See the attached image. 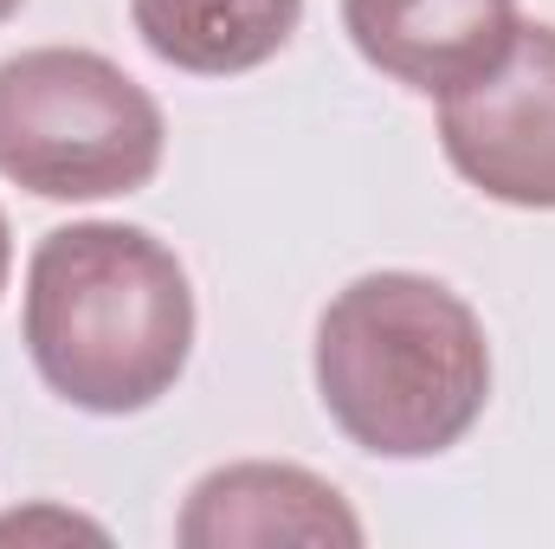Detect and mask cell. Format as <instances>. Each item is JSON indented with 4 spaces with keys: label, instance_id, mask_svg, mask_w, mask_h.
Listing matches in <instances>:
<instances>
[{
    "label": "cell",
    "instance_id": "obj_7",
    "mask_svg": "<svg viewBox=\"0 0 555 549\" xmlns=\"http://www.w3.org/2000/svg\"><path fill=\"white\" fill-rule=\"evenodd\" d=\"M142 46L194 78H240L278 59L304 20V0H130Z\"/></svg>",
    "mask_w": 555,
    "mask_h": 549
},
{
    "label": "cell",
    "instance_id": "obj_1",
    "mask_svg": "<svg viewBox=\"0 0 555 549\" xmlns=\"http://www.w3.org/2000/svg\"><path fill=\"white\" fill-rule=\"evenodd\" d=\"M20 330L59 401L124 420L181 382L194 356V284L149 227L72 220L26 259Z\"/></svg>",
    "mask_w": 555,
    "mask_h": 549
},
{
    "label": "cell",
    "instance_id": "obj_4",
    "mask_svg": "<svg viewBox=\"0 0 555 549\" xmlns=\"http://www.w3.org/2000/svg\"><path fill=\"white\" fill-rule=\"evenodd\" d=\"M439 149L485 201L555 214V26H517L491 72L439 98Z\"/></svg>",
    "mask_w": 555,
    "mask_h": 549
},
{
    "label": "cell",
    "instance_id": "obj_2",
    "mask_svg": "<svg viewBox=\"0 0 555 549\" xmlns=\"http://www.w3.org/2000/svg\"><path fill=\"white\" fill-rule=\"evenodd\" d=\"M317 401L375 459H439L491 401L478 310L426 272H362L317 317Z\"/></svg>",
    "mask_w": 555,
    "mask_h": 549
},
{
    "label": "cell",
    "instance_id": "obj_3",
    "mask_svg": "<svg viewBox=\"0 0 555 549\" xmlns=\"http://www.w3.org/2000/svg\"><path fill=\"white\" fill-rule=\"evenodd\" d=\"M168 124L137 78L85 46L0 59V175L39 201L142 194L162 168Z\"/></svg>",
    "mask_w": 555,
    "mask_h": 549
},
{
    "label": "cell",
    "instance_id": "obj_8",
    "mask_svg": "<svg viewBox=\"0 0 555 549\" xmlns=\"http://www.w3.org/2000/svg\"><path fill=\"white\" fill-rule=\"evenodd\" d=\"M7 272H13V233H7V214H0V291H7Z\"/></svg>",
    "mask_w": 555,
    "mask_h": 549
},
{
    "label": "cell",
    "instance_id": "obj_9",
    "mask_svg": "<svg viewBox=\"0 0 555 549\" xmlns=\"http://www.w3.org/2000/svg\"><path fill=\"white\" fill-rule=\"evenodd\" d=\"M13 13H20V0H0V26H7V20H13Z\"/></svg>",
    "mask_w": 555,
    "mask_h": 549
},
{
    "label": "cell",
    "instance_id": "obj_5",
    "mask_svg": "<svg viewBox=\"0 0 555 549\" xmlns=\"http://www.w3.org/2000/svg\"><path fill=\"white\" fill-rule=\"evenodd\" d=\"M517 26V0H343L349 46L420 98L491 72Z\"/></svg>",
    "mask_w": 555,
    "mask_h": 549
},
{
    "label": "cell",
    "instance_id": "obj_6",
    "mask_svg": "<svg viewBox=\"0 0 555 549\" xmlns=\"http://www.w3.org/2000/svg\"><path fill=\"white\" fill-rule=\"evenodd\" d=\"M175 537L188 549H240V544H362V518L343 505V491L304 465L272 459H240L207 472L188 505Z\"/></svg>",
    "mask_w": 555,
    "mask_h": 549
}]
</instances>
